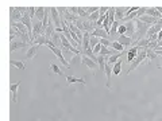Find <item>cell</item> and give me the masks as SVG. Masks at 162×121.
I'll list each match as a JSON object with an SVG mask.
<instances>
[{"label": "cell", "instance_id": "25", "mask_svg": "<svg viewBox=\"0 0 162 121\" xmlns=\"http://www.w3.org/2000/svg\"><path fill=\"white\" fill-rule=\"evenodd\" d=\"M50 70H52L54 74H57V75L64 77V73L61 72V69L58 67V65H56V63H50Z\"/></svg>", "mask_w": 162, "mask_h": 121}, {"label": "cell", "instance_id": "34", "mask_svg": "<svg viewBox=\"0 0 162 121\" xmlns=\"http://www.w3.org/2000/svg\"><path fill=\"white\" fill-rule=\"evenodd\" d=\"M27 12H29V15L33 18H35V13H37V7H29V9H27Z\"/></svg>", "mask_w": 162, "mask_h": 121}, {"label": "cell", "instance_id": "30", "mask_svg": "<svg viewBox=\"0 0 162 121\" xmlns=\"http://www.w3.org/2000/svg\"><path fill=\"white\" fill-rule=\"evenodd\" d=\"M147 61L150 62L151 59H157L158 58V55H157V53L154 51V50H150V49H147Z\"/></svg>", "mask_w": 162, "mask_h": 121}, {"label": "cell", "instance_id": "11", "mask_svg": "<svg viewBox=\"0 0 162 121\" xmlns=\"http://www.w3.org/2000/svg\"><path fill=\"white\" fill-rule=\"evenodd\" d=\"M65 78H66L68 85H70V83H74V82H79V83H81V85H84V86L87 85L85 78H80V77H73V75H68V77H65Z\"/></svg>", "mask_w": 162, "mask_h": 121}, {"label": "cell", "instance_id": "5", "mask_svg": "<svg viewBox=\"0 0 162 121\" xmlns=\"http://www.w3.org/2000/svg\"><path fill=\"white\" fill-rule=\"evenodd\" d=\"M81 63H84V65H87L88 67H89V70L94 74V72H96V67H97V63L93 62L91 58H88L87 55H81ZM99 69V67H97Z\"/></svg>", "mask_w": 162, "mask_h": 121}, {"label": "cell", "instance_id": "10", "mask_svg": "<svg viewBox=\"0 0 162 121\" xmlns=\"http://www.w3.org/2000/svg\"><path fill=\"white\" fill-rule=\"evenodd\" d=\"M89 40H91V34L89 32H84L83 34V46H81V54H83L84 51H87L88 49H91Z\"/></svg>", "mask_w": 162, "mask_h": 121}, {"label": "cell", "instance_id": "31", "mask_svg": "<svg viewBox=\"0 0 162 121\" xmlns=\"http://www.w3.org/2000/svg\"><path fill=\"white\" fill-rule=\"evenodd\" d=\"M99 38H96V36H92V35H91V40H89V46H91V49H94V46H97V45H99Z\"/></svg>", "mask_w": 162, "mask_h": 121}, {"label": "cell", "instance_id": "21", "mask_svg": "<svg viewBox=\"0 0 162 121\" xmlns=\"http://www.w3.org/2000/svg\"><path fill=\"white\" fill-rule=\"evenodd\" d=\"M45 12H46V7H37V13H35V19L42 22L43 18H45Z\"/></svg>", "mask_w": 162, "mask_h": 121}, {"label": "cell", "instance_id": "1", "mask_svg": "<svg viewBox=\"0 0 162 121\" xmlns=\"http://www.w3.org/2000/svg\"><path fill=\"white\" fill-rule=\"evenodd\" d=\"M150 27H151L150 24H146V23L141 22L139 19L135 20V35H134L133 40L137 43V45H138V42H139V40L146 38V32H147V30L150 28Z\"/></svg>", "mask_w": 162, "mask_h": 121}, {"label": "cell", "instance_id": "29", "mask_svg": "<svg viewBox=\"0 0 162 121\" xmlns=\"http://www.w3.org/2000/svg\"><path fill=\"white\" fill-rule=\"evenodd\" d=\"M112 49L116 50L118 53H122V51H124V49H126V47L122 46L119 42H116V40H114V42H112Z\"/></svg>", "mask_w": 162, "mask_h": 121}, {"label": "cell", "instance_id": "12", "mask_svg": "<svg viewBox=\"0 0 162 121\" xmlns=\"http://www.w3.org/2000/svg\"><path fill=\"white\" fill-rule=\"evenodd\" d=\"M38 50H39V46H38V45L30 46V49L27 50V53H26V59H31V58H34V57L37 55V53H38Z\"/></svg>", "mask_w": 162, "mask_h": 121}, {"label": "cell", "instance_id": "28", "mask_svg": "<svg viewBox=\"0 0 162 121\" xmlns=\"http://www.w3.org/2000/svg\"><path fill=\"white\" fill-rule=\"evenodd\" d=\"M77 15L80 16L81 19H88V13H87V9L84 8V7H79V11H77Z\"/></svg>", "mask_w": 162, "mask_h": 121}, {"label": "cell", "instance_id": "39", "mask_svg": "<svg viewBox=\"0 0 162 121\" xmlns=\"http://www.w3.org/2000/svg\"><path fill=\"white\" fill-rule=\"evenodd\" d=\"M108 9H110V8H107V7H100V8H99V12H100V15H107Z\"/></svg>", "mask_w": 162, "mask_h": 121}, {"label": "cell", "instance_id": "23", "mask_svg": "<svg viewBox=\"0 0 162 121\" xmlns=\"http://www.w3.org/2000/svg\"><path fill=\"white\" fill-rule=\"evenodd\" d=\"M120 73H122V59L118 61V62L114 65V67H112V74H114V75H119Z\"/></svg>", "mask_w": 162, "mask_h": 121}, {"label": "cell", "instance_id": "38", "mask_svg": "<svg viewBox=\"0 0 162 121\" xmlns=\"http://www.w3.org/2000/svg\"><path fill=\"white\" fill-rule=\"evenodd\" d=\"M101 47H103V46H101L100 43H99V45H97V46H94V49L92 50L94 55H96V54H100V51H101Z\"/></svg>", "mask_w": 162, "mask_h": 121}, {"label": "cell", "instance_id": "3", "mask_svg": "<svg viewBox=\"0 0 162 121\" xmlns=\"http://www.w3.org/2000/svg\"><path fill=\"white\" fill-rule=\"evenodd\" d=\"M146 53H147V49H139V50H138V55H137V58L130 63V67H128V70H127V74H130V72L135 70L142 62H143V61L147 59V54Z\"/></svg>", "mask_w": 162, "mask_h": 121}, {"label": "cell", "instance_id": "19", "mask_svg": "<svg viewBox=\"0 0 162 121\" xmlns=\"http://www.w3.org/2000/svg\"><path fill=\"white\" fill-rule=\"evenodd\" d=\"M119 26H120L119 20H115L112 27H111V31H110V36H111V38H116V36H119V34H118V28H119Z\"/></svg>", "mask_w": 162, "mask_h": 121}, {"label": "cell", "instance_id": "33", "mask_svg": "<svg viewBox=\"0 0 162 121\" xmlns=\"http://www.w3.org/2000/svg\"><path fill=\"white\" fill-rule=\"evenodd\" d=\"M81 63V54H80V55H74V57H72V61H70V66H72V65H74V63Z\"/></svg>", "mask_w": 162, "mask_h": 121}, {"label": "cell", "instance_id": "18", "mask_svg": "<svg viewBox=\"0 0 162 121\" xmlns=\"http://www.w3.org/2000/svg\"><path fill=\"white\" fill-rule=\"evenodd\" d=\"M104 73H106V75H107V87H108V89H111V74H112V67H111V65L106 63Z\"/></svg>", "mask_w": 162, "mask_h": 121}, {"label": "cell", "instance_id": "27", "mask_svg": "<svg viewBox=\"0 0 162 121\" xmlns=\"http://www.w3.org/2000/svg\"><path fill=\"white\" fill-rule=\"evenodd\" d=\"M100 55H103V57H107V55H115V51L114 50H111V49H107V47H101V51H100Z\"/></svg>", "mask_w": 162, "mask_h": 121}, {"label": "cell", "instance_id": "20", "mask_svg": "<svg viewBox=\"0 0 162 121\" xmlns=\"http://www.w3.org/2000/svg\"><path fill=\"white\" fill-rule=\"evenodd\" d=\"M106 63H107L106 57H103V55L97 57V66H99V73H103L104 72V69H106Z\"/></svg>", "mask_w": 162, "mask_h": 121}, {"label": "cell", "instance_id": "26", "mask_svg": "<svg viewBox=\"0 0 162 121\" xmlns=\"http://www.w3.org/2000/svg\"><path fill=\"white\" fill-rule=\"evenodd\" d=\"M100 18V12L99 11H96V12H93V13H91L89 16H88V22H91V23H96L97 20H99Z\"/></svg>", "mask_w": 162, "mask_h": 121}, {"label": "cell", "instance_id": "17", "mask_svg": "<svg viewBox=\"0 0 162 121\" xmlns=\"http://www.w3.org/2000/svg\"><path fill=\"white\" fill-rule=\"evenodd\" d=\"M141 22H143V23H146V24H157V22H158V19H155V18H151V16H148V15H143V16H141L139 18Z\"/></svg>", "mask_w": 162, "mask_h": 121}, {"label": "cell", "instance_id": "4", "mask_svg": "<svg viewBox=\"0 0 162 121\" xmlns=\"http://www.w3.org/2000/svg\"><path fill=\"white\" fill-rule=\"evenodd\" d=\"M46 46L49 47V49H50V50H52V51L54 53V55H56L57 58L60 59V62L62 63L64 66H66L68 69H72V66H70V63L68 62V61L65 59V57H64V54H62V50H61V49H58V47H56V46H54L52 40H49V42H47V45H46Z\"/></svg>", "mask_w": 162, "mask_h": 121}, {"label": "cell", "instance_id": "6", "mask_svg": "<svg viewBox=\"0 0 162 121\" xmlns=\"http://www.w3.org/2000/svg\"><path fill=\"white\" fill-rule=\"evenodd\" d=\"M124 26H126V36L133 39L134 35H135V20H130V22L124 23Z\"/></svg>", "mask_w": 162, "mask_h": 121}, {"label": "cell", "instance_id": "8", "mask_svg": "<svg viewBox=\"0 0 162 121\" xmlns=\"http://www.w3.org/2000/svg\"><path fill=\"white\" fill-rule=\"evenodd\" d=\"M116 42H119L122 46H124V47H128V46H131L133 45V47L135 46V43H134V40L131 39V38H128V36L126 35H119L118 36V40Z\"/></svg>", "mask_w": 162, "mask_h": 121}, {"label": "cell", "instance_id": "32", "mask_svg": "<svg viewBox=\"0 0 162 121\" xmlns=\"http://www.w3.org/2000/svg\"><path fill=\"white\" fill-rule=\"evenodd\" d=\"M99 42H100V45H101V46L107 47V49H110V47H112V42H111L110 39H100Z\"/></svg>", "mask_w": 162, "mask_h": 121}, {"label": "cell", "instance_id": "2", "mask_svg": "<svg viewBox=\"0 0 162 121\" xmlns=\"http://www.w3.org/2000/svg\"><path fill=\"white\" fill-rule=\"evenodd\" d=\"M29 7H10V13H11V23L22 22L23 15L27 12Z\"/></svg>", "mask_w": 162, "mask_h": 121}, {"label": "cell", "instance_id": "36", "mask_svg": "<svg viewBox=\"0 0 162 121\" xmlns=\"http://www.w3.org/2000/svg\"><path fill=\"white\" fill-rule=\"evenodd\" d=\"M85 9H87V13H88V15H91V13L99 11V7H88V8H85Z\"/></svg>", "mask_w": 162, "mask_h": 121}, {"label": "cell", "instance_id": "24", "mask_svg": "<svg viewBox=\"0 0 162 121\" xmlns=\"http://www.w3.org/2000/svg\"><path fill=\"white\" fill-rule=\"evenodd\" d=\"M11 65H12V66H15L16 69H22V70H25V69H26V65H25V62H23V61L11 59Z\"/></svg>", "mask_w": 162, "mask_h": 121}, {"label": "cell", "instance_id": "13", "mask_svg": "<svg viewBox=\"0 0 162 121\" xmlns=\"http://www.w3.org/2000/svg\"><path fill=\"white\" fill-rule=\"evenodd\" d=\"M137 55H138V47L137 46L131 47V49L127 51V61H128V63L133 62V61L137 58Z\"/></svg>", "mask_w": 162, "mask_h": 121}, {"label": "cell", "instance_id": "35", "mask_svg": "<svg viewBox=\"0 0 162 121\" xmlns=\"http://www.w3.org/2000/svg\"><path fill=\"white\" fill-rule=\"evenodd\" d=\"M126 26L124 24H120L119 26V28H118V34H119V35H126Z\"/></svg>", "mask_w": 162, "mask_h": 121}, {"label": "cell", "instance_id": "37", "mask_svg": "<svg viewBox=\"0 0 162 121\" xmlns=\"http://www.w3.org/2000/svg\"><path fill=\"white\" fill-rule=\"evenodd\" d=\"M68 9H69L70 13H73V15H77V11H79V7H68ZM79 16V15H77Z\"/></svg>", "mask_w": 162, "mask_h": 121}, {"label": "cell", "instance_id": "9", "mask_svg": "<svg viewBox=\"0 0 162 121\" xmlns=\"http://www.w3.org/2000/svg\"><path fill=\"white\" fill-rule=\"evenodd\" d=\"M91 35L96 36V38H99V39H110V34H108L104 28H96Z\"/></svg>", "mask_w": 162, "mask_h": 121}, {"label": "cell", "instance_id": "14", "mask_svg": "<svg viewBox=\"0 0 162 121\" xmlns=\"http://www.w3.org/2000/svg\"><path fill=\"white\" fill-rule=\"evenodd\" d=\"M20 83H22V81H18V82H15V83H11V92H12V101L14 102L18 101V87H19Z\"/></svg>", "mask_w": 162, "mask_h": 121}, {"label": "cell", "instance_id": "16", "mask_svg": "<svg viewBox=\"0 0 162 121\" xmlns=\"http://www.w3.org/2000/svg\"><path fill=\"white\" fill-rule=\"evenodd\" d=\"M128 8H115V20H123Z\"/></svg>", "mask_w": 162, "mask_h": 121}, {"label": "cell", "instance_id": "15", "mask_svg": "<svg viewBox=\"0 0 162 121\" xmlns=\"http://www.w3.org/2000/svg\"><path fill=\"white\" fill-rule=\"evenodd\" d=\"M146 15L148 16H151V18H155V19H162V15L160 12H158V9L155 8V7H151V8H147V11H146Z\"/></svg>", "mask_w": 162, "mask_h": 121}, {"label": "cell", "instance_id": "22", "mask_svg": "<svg viewBox=\"0 0 162 121\" xmlns=\"http://www.w3.org/2000/svg\"><path fill=\"white\" fill-rule=\"evenodd\" d=\"M47 42H49V39L46 38L45 35H40L38 36L37 39H34L31 42V45H38V46H42V45H47Z\"/></svg>", "mask_w": 162, "mask_h": 121}, {"label": "cell", "instance_id": "7", "mask_svg": "<svg viewBox=\"0 0 162 121\" xmlns=\"http://www.w3.org/2000/svg\"><path fill=\"white\" fill-rule=\"evenodd\" d=\"M26 46H29V43L23 42V40H14V42H11V46H10V51L14 53V51H16V50L25 49Z\"/></svg>", "mask_w": 162, "mask_h": 121}]
</instances>
